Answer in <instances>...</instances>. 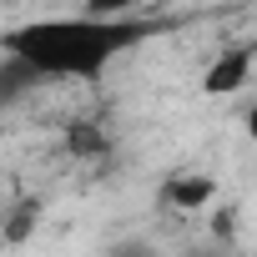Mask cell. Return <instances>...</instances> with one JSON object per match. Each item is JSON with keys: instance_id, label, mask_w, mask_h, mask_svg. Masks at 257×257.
Returning a JSON list of instances; mask_svg holds the SVG:
<instances>
[{"instance_id": "3957f363", "label": "cell", "mask_w": 257, "mask_h": 257, "mask_svg": "<svg viewBox=\"0 0 257 257\" xmlns=\"http://www.w3.org/2000/svg\"><path fill=\"white\" fill-rule=\"evenodd\" d=\"M212 192H217V182L202 177V172H192V177H167V182H162V202L177 207V212H202V207L212 202Z\"/></svg>"}, {"instance_id": "7a4b0ae2", "label": "cell", "mask_w": 257, "mask_h": 257, "mask_svg": "<svg viewBox=\"0 0 257 257\" xmlns=\"http://www.w3.org/2000/svg\"><path fill=\"white\" fill-rule=\"evenodd\" d=\"M247 76H252V46H232V51H222V56L207 66L202 91H207V96H232V91H242Z\"/></svg>"}, {"instance_id": "277c9868", "label": "cell", "mask_w": 257, "mask_h": 257, "mask_svg": "<svg viewBox=\"0 0 257 257\" xmlns=\"http://www.w3.org/2000/svg\"><path fill=\"white\" fill-rule=\"evenodd\" d=\"M31 81H41V71H36L26 56H11V51H6V71H0V101H16Z\"/></svg>"}, {"instance_id": "6da1fadb", "label": "cell", "mask_w": 257, "mask_h": 257, "mask_svg": "<svg viewBox=\"0 0 257 257\" xmlns=\"http://www.w3.org/2000/svg\"><path fill=\"white\" fill-rule=\"evenodd\" d=\"M157 21H132V16H76V21H36L6 36L11 56H26L41 76H76L96 81L101 66L121 51L142 46L157 36Z\"/></svg>"}, {"instance_id": "5b68a950", "label": "cell", "mask_w": 257, "mask_h": 257, "mask_svg": "<svg viewBox=\"0 0 257 257\" xmlns=\"http://www.w3.org/2000/svg\"><path fill=\"white\" fill-rule=\"evenodd\" d=\"M66 147H71L76 157H91V162L111 152V142H106V132H101V126H96V121H76V126H71V132H66Z\"/></svg>"}, {"instance_id": "8992f818", "label": "cell", "mask_w": 257, "mask_h": 257, "mask_svg": "<svg viewBox=\"0 0 257 257\" xmlns=\"http://www.w3.org/2000/svg\"><path fill=\"white\" fill-rule=\"evenodd\" d=\"M142 0H86V16H126Z\"/></svg>"}, {"instance_id": "ba28073f", "label": "cell", "mask_w": 257, "mask_h": 257, "mask_svg": "<svg viewBox=\"0 0 257 257\" xmlns=\"http://www.w3.org/2000/svg\"><path fill=\"white\" fill-rule=\"evenodd\" d=\"M212 232H217V237H232V212H222V217L212 222Z\"/></svg>"}, {"instance_id": "9c48e42d", "label": "cell", "mask_w": 257, "mask_h": 257, "mask_svg": "<svg viewBox=\"0 0 257 257\" xmlns=\"http://www.w3.org/2000/svg\"><path fill=\"white\" fill-rule=\"evenodd\" d=\"M247 137H252V142H257V106H252V111H247Z\"/></svg>"}, {"instance_id": "52a82bcc", "label": "cell", "mask_w": 257, "mask_h": 257, "mask_svg": "<svg viewBox=\"0 0 257 257\" xmlns=\"http://www.w3.org/2000/svg\"><path fill=\"white\" fill-rule=\"evenodd\" d=\"M31 222H36V207H21V212L11 217V227H6V237H11V242H26V237H31Z\"/></svg>"}]
</instances>
